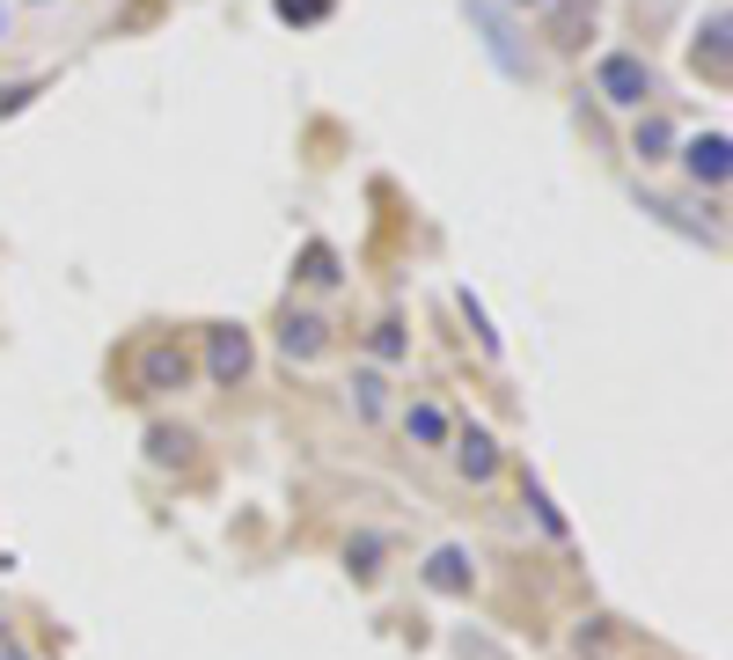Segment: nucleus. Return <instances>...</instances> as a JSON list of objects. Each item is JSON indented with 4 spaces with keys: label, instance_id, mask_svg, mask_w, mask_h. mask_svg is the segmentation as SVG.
<instances>
[{
    "label": "nucleus",
    "instance_id": "obj_3",
    "mask_svg": "<svg viewBox=\"0 0 733 660\" xmlns=\"http://www.w3.org/2000/svg\"><path fill=\"white\" fill-rule=\"evenodd\" d=\"M162 382H184V360H176V352H154V360H147V390H162Z\"/></svg>",
    "mask_w": 733,
    "mask_h": 660
},
{
    "label": "nucleus",
    "instance_id": "obj_6",
    "mask_svg": "<svg viewBox=\"0 0 733 660\" xmlns=\"http://www.w3.org/2000/svg\"><path fill=\"white\" fill-rule=\"evenodd\" d=\"M411 426H418V440H440V412H426V404L411 412Z\"/></svg>",
    "mask_w": 733,
    "mask_h": 660
},
{
    "label": "nucleus",
    "instance_id": "obj_4",
    "mask_svg": "<svg viewBox=\"0 0 733 660\" xmlns=\"http://www.w3.org/2000/svg\"><path fill=\"white\" fill-rule=\"evenodd\" d=\"M463 470H469V477H491V440H485V433H469V448H463Z\"/></svg>",
    "mask_w": 733,
    "mask_h": 660
},
{
    "label": "nucleus",
    "instance_id": "obj_1",
    "mask_svg": "<svg viewBox=\"0 0 733 660\" xmlns=\"http://www.w3.org/2000/svg\"><path fill=\"white\" fill-rule=\"evenodd\" d=\"M213 367H220V382H235V374H243V367H249V345L220 331V345H213Z\"/></svg>",
    "mask_w": 733,
    "mask_h": 660
},
{
    "label": "nucleus",
    "instance_id": "obj_2",
    "mask_svg": "<svg viewBox=\"0 0 733 660\" xmlns=\"http://www.w3.org/2000/svg\"><path fill=\"white\" fill-rule=\"evenodd\" d=\"M609 89H616V103H638V89H645V73L616 59V67H609Z\"/></svg>",
    "mask_w": 733,
    "mask_h": 660
},
{
    "label": "nucleus",
    "instance_id": "obj_5",
    "mask_svg": "<svg viewBox=\"0 0 733 660\" xmlns=\"http://www.w3.org/2000/svg\"><path fill=\"white\" fill-rule=\"evenodd\" d=\"M433 587H463V558H455V551H440L433 558Z\"/></svg>",
    "mask_w": 733,
    "mask_h": 660
}]
</instances>
